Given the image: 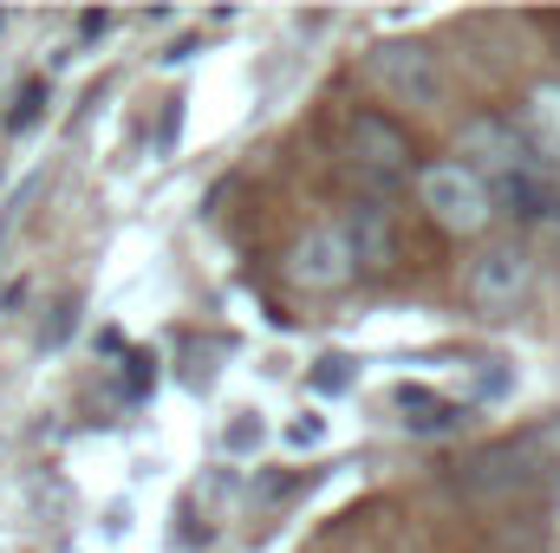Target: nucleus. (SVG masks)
Wrapping results in <instances>:
<instances>
[{"label": "nucleus", "mask_w": 560, "mask_h": 553, "mask_svg": "<svg viewBox=\"0 0 560 553\" xmlns=\"http://www.w3.org/2000/svg\"><path fill=\"white\" fill-rule=\"evenodd\" d=\"M418 202L430 209V222L450 228V235H482L489 215H495V196H489V183L469 163H430L418 176Z\"/></svg>", "instance_id": "nucleus-1"}, {"label": "nucleus", "mask_w": 560, "mask_h": 553, "mask_svg": "<svg viewBox=\"0 0 560 553\" xmlns=\"http://www.w3.org/2000/svg\"><path fill=\"white\" fill-rule=\"evenodd\" d=\"M365 72H372V85H378L385 98H398V105H436V98H443V66H436V52L418 46V39H385V46H372Z\"/></svg>", "instance_id": "nucleus-2"}, {"label": "nucleus", "mask_w": 560, "mask_h": 553, "mask_svg": "<svg viewBox=\"0 0 560 553\" xmlns=\"http://www.w3.org/2000/svg\"><path fill=\"white\" fill-rule=\"evenodd\" d=\"M463 286H469V299L482 313H515L528 299V286H535V261H528L522 242H495V248H482L469 261V280Z\"/></svg>", "instance_id": "nucleus-3"}, {"label": "nucleus", "mask_w": 560, "mask_h": 553, "mask_svg": "<svg viewBox=\"0 0 560 553\" xmlns=\"http://www.w3.org/2000/svg\"><path fill=\"white\" fill-rule=\"evenodd\" d=\"M456 163H469L482 183H502V176L528 169L535 156H528V143H522L515 125H502V118H469L463 138H456Z\"/></svg>", "instance_id": "nucleus-4"}, {"label": "nucleus", "mask_w": 560, "mask_h": 553, "mask_svg": "<svg viewBox=\"0 0 560 553\" xmlns=\"http://www.w3.org/2000/svg\"><path fill=\"white\" fill-rule=\"evenodd\" d=\"M352 242H346V228H306L300 242H293V255H287V274L300 280V286H313V293H332V286H346L352 280Z\"/></svg>", "instance_id": "nucleus-5"}, {"label": "nucleus", "mask_w": 560, "mask_h": 553, "mask_svg": "<svg viewBox=\"0 0 560 553\" xmlns=\"http://www.w3.org/2000/svg\"><path fill=\"white\" fill-rule=\"evenodd\" d=\"M352 163L372 176V183H398V176H411V138L392 125V118H378V111H365V118H352Z\"/></svg>", "instance_id": "nucleus-6"}, {"label": "nucleus", "mask_w": 560, "mask_h": 553, "mask_svg": "<svg viewBox=\"0 0 560 553\" xmlns=\"http://www.w3.org/2000/svg\"><path fill=\"white\" fill-rule=\"evenodd\" d=\"M489 196H495V209H509L515 222H560V183L555 169H541V163H528V169H515V176H502V183H489Z\"/></svg>", "instance_id": "nucleus-7"}, {"label": "nucleus", "mask_w": 560, "mask_h": 553, "mask_svg": "<svg viewBox=\"0 0 560 553\" xmlns=\"http://www.w3.org/2000/svg\"><path fill=\"white\" fill-rule=\"evenodd\" d=\"M522 143L541 169H560V85H535L522 98Z\"/></svg>", "instance_id": "nucleus-8"}, {"label": "nucleus", "mask_w": 560, "mask_h": 553, "mask_svg": "<svg viewBox=\"0 0 560 553\" xmlns=\"http://www.w3.org/2000/svg\"><path fill=\"white\" fill-rule=\"evenodd\" d=\"M346 242H352V261L359 268H385L392 261V222H385V209H352Z\"/></svg>", "instance_id": "nucleus-9"}, {"label": "nucleus", "mask_w": 560, "mask_h": 553, "mask_svg": "<svg viewBox=\"0 0 560 553\" xmlns=\"http://www.w3.org/2000/svg\"><path fill=\"white\" fill-rule=\"evenodd\" d=\"M398 411H405V423H411V430H450V423H456V411H450V404H436L430 391H411V385L398 391Z\"/></svg>", "instance_id": "nucleus-10"}, {"label": "nucleus", "mask_w": 560, "mask_h": 553, "mask_svg": "<svg viewBox=\"0 0 560 553\" xmlns=\"http://www.w3.org/2000/svg\"><path fill=\"white\" fill-rule=\"evenodd\" d=\"M287 443H293V449H313V443H326V416H293V423H287Z\"/></svg>", "instance_id": "nucleus-11"}, {"label": "nucleus", "mask_w": 560, "mask_h": 553, "mask_svg": "<svg viewBox=\"0 0 560 553\" xmlns=\"http://www.w3.org/2000/svg\"><path fill=\"white\" fill-rule=\"evenodd\" d=\"M39 105H46V85H26V92H20V105H13V118H7V125H13V131H26V125H33V118H39Z\"/></svg>", "instance_id": "nucleus-12"}, {"label": "nucleus", "mask_w": 560, "mask_h": 553, "mask_svg": "<svg viewBox=\"0 0 560 553\" xmlns=\"http://www.w3.org/2000/svg\"><path fill=\"white\" fill-rule=\"evenodd\" d=\"M248 443H261V423H235L229 430V449H248Z\"/></svg>", "instance_id": "nucleus-13"}, {"label": "nucleus", "mask_w": 560, "mask_h": 553, "mask_svg": "<svg viewBox=\"0 0 560 553\" xmlns=\"http://www.w3.org/2000/svg\"><path fill=\"white\" fill-rule=\"evenodd\" d=\"M105 26H112V13H85V20H79V33H85V39H98Z\"/></svg>", "instance_id": "nucleus-14"}, {"label": "nucleus", "mask_w": 560, "mask_h": 553, "mask_svg": "<svg viewBox=\"0 0 560 553\" xmlns=\"http://www.w3.org/2000/svg\"><path fill=\"white\" fill-rule=\"evenodd\" d=\"M0 26H7V13H0Z\"/></svg>", "instance_id": "nucleus-15"}]
</instances>
